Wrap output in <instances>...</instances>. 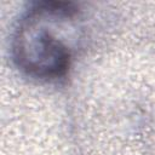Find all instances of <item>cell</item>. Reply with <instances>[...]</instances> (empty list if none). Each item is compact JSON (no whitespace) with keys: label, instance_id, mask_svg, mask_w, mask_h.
Masks as SVG:
<instances>
[{"label":"cell","instance_id":"1","mask_svg":"<svg viewBox=\"0 0 155 155\" xmlns=\"http://www.w3.org/2000/svg\"><path fill=\"white\" fill-rule=\"evenodd\" d=\"M82 13L71 2L41 1L18 19L11 50L16 65L39 80H58L70 68L82 40Z\"/></svg>","mask_w":155,"mask_h":155}]
</instances>
